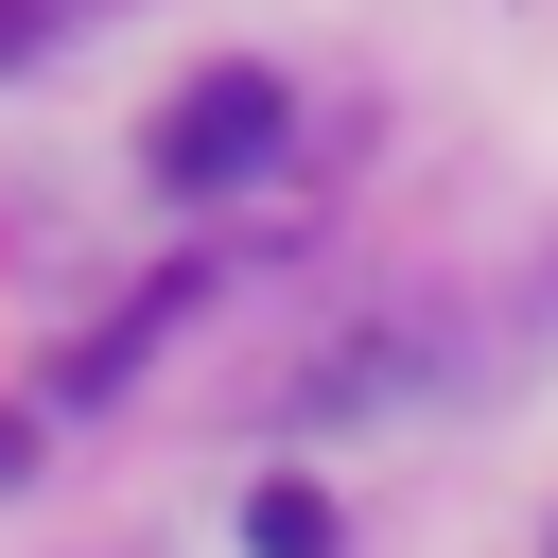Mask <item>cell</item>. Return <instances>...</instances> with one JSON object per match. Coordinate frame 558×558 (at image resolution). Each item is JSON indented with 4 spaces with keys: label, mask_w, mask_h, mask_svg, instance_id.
<instances>
[{
    "label": "cell",
    "mask_w": 558,
    "mask_h": 558,
    "mask_svg": "<svg viewBox=\"0 0 558 558\" xmlns=\"http://www.w3.org/2000/svg\"><path fill=\"white\" fill-rule=\"evenodd\" d=\"M418 366H436V314H384V331H349V349L296 366V418H366V401H401Z\"/></svg>",
    "instance_id": "obj_2"
},
{
    "label": "cell",
    "mask_w": 558,
    "mask_h": 558,
    "mask_svg": "<svg viewBox=\"0 0 558 558\" xmlns=\"http://www.w3.org/2000/svg\"><path fill=\"white\" fill-rule=\"evenodd\" d=\"M192 296H209V279H192V262H174V279H140V296H122V314H105V331H87V366H70V401H105V384H122V366H140V349H157V331H174V314H192Z\"/></svg>",
    "instance_id": "obj_3"
},
{
    "label": "cell",
    "mask_w": 558,
    "mask_h": 558,
    "mask_svg": "<svg viewBox=\"0 0 558 558\" xmlns=\"http://www.w3.org/2000/svg\"><path fill=\"white\" fill-rule=\"evenodd\" d=\"M279 157V70H192L174 105H157V174L174 192H227V174H262Z\"/></svg>",
    "instance_id": "obj_1"
},
{
    "label": "cell",
    "mask_w": 558,
    "mask_h": 558,
    "mask_svg": "<svg viewBox=\"0 0 558 558\" xmlns=\"http://www.w3.org/2000/svg\"><path fill=\"white\" fill-rule=\"evenodd\" d=\"M244 558H331V506H314L296 471H262V488H244Z\"/></svg>",
    "instance_id": "obj_4"
}]
</instances>
